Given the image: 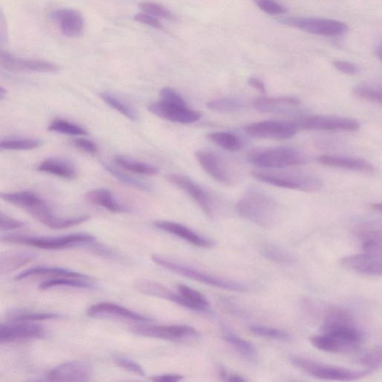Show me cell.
Segmentation results:
<instances>
[{"label": "cell", "mask_w": 382, "mask_h": 382, "mask_svg": "<svg viewBox=\"0 0 382 382\" xmlns=\"http://www.w3.org/2000/svg\"><path fill=\"white\" fill-rule=\"evenodd\" d=\"M0 199L25 210L43 225L54 229L75 227L87 222L91 218L87 215L70 218L58 217L53 212L47 202L32 191H20V192L14 193L0 192Z\"/></svg>", "instance_id": "cell-1"}, {"label": "cell", "mask_w": 382, "mask_h": 382, "mask_svg": "<svg viewBox=\"0 0 382 382\" xmlns=\"http://www.w3.org/2000/svg\"><path fill=\"white\" fill-rule=\"evenodd\" d=\"M236 211L247 222L264 229L275 227L280 215L275 200L258 190H249L239 201Z\"/></svg>", "instance_id": "cell-2"}, {"label": "cell", "mask_w": 382, "mask_h": 382, "mask_svg": "<svg viewBox=\"0 0 382 382\" xmlns=\"http://www.w3.org/2000/svg\"><path fill=\"white\" fill-rule=\"evenodd\" d=\"M322 334L332 337L341 352L357 350L363 342L362 332L356 327L352 316L341 308L328 312L321 327Z\"/></svg>", "instance_id": "cell-3"}, {"label": "cell", "mask_w": 382, "mask_h": 382, "mask_svg": "<svg viewBox=\"0 0 382 382\" xmlns=\"http://www.w3.org/2000/svg\"><path fill=\"white\" fill-rule=\"evenodd\" d=\"M0 241L10 244L31 246L49 251L65 249L84 245L94 244L96 238L85 233L70 234L62 236H26V235H5L0 237Z\"/></svg>", "instance_id": "cell-4"}, {"label": "cell", "mask_w": 382, "mask_h": 382, "mask_svg": "<svg viewBox=\"0 0 382 382\" xmlns=\"http://www.w3.org/2000/svg\"><path fill=\"white\" fill-rule=\"evenodd\" d=\"M152 260L160 267L205 285L234 292L249 291V287L243 283L190 268L158 255H153Z\"/></svg>", "instance_id": "cell-5"}, {"label": "cell", "mask_w": 382, "mask_h": 382, "mask_svg": "<svg viewBox=\"0 0 382 382\" xmlns=\"http://www.w3.org/2000/svg\"><path fill=\"white\" fill-rule=\"evenodd\" d=\"M249 163L261 168H285L307 163L306 157L296 149L272 148L256 149L247 155Z\"/></svg>", "instance_id": "cell-6"}, {"label": "cell", "mask_w": 382, "mask_h": 382, "mask_svg": "<svg viewBox=\"0 0 382 382\" xmlns=\"http://www.w3.org/2000/svg\"><path fill=\"white\" fill-rule=\"evenodd\" d=\"M290 363L297 369L315 378L340 381H351L361 379L372 373L371 371H356L344 367L325 365L300 356H290Z\"/></svg>", "instance_id": "cell-7"}, {"label": "cell", "mask_w": 382, "mask_h": 382, "mask_svg": "<svg viewBox=\"0 0 382 382\" xmlns=\"http://www.w3.org/2000/svg\"><path fill=\"white\" fill-rule=\"evenodd\" d=\"M253 178L275 187L298 190L313 193L322 187V182L315 175L301 173H275L254 172Z\"/></svg>", "instance_id": "cell-8"}, {"label": "cell", "mask_w": 382, "mask_h": 382, "mask_svg": "<svg viewBox=\"0 0 382 382\" xmlns=\"http://www.w3.org/2000/svg\"><path fill=\"white\" fill-rule=\"evenodd\" d=\"M278 22L310 34L324 37L342 36L348 31L344 23L327 18L293 17L280 18Z\"/></svg>", "instance_id": "cell-9"}, {"label": "cell", "mask_w": 382, "mask_h": 382, "mask_svg": "<svg viewBox=\"0 0 382 382\" xmlns=\"http://www.w3.org/2000/svg\"><path fill=\"white\" fill-rule=\"evenodd\" d=\"M298 129L329 131H355L359 129V123L347 117L337 116H307L300 117L295 121Z\"/></svg>", "instance_id": "cell-10"}, {"label": "cell", "mask_w": 382, "mask_h": 382, "mask_svg": "<svg viewBox=\"0 0 382 382\" xmlns=\"http://www.w3.org/2000/svg\"><path fill=\"white\" fill-rule=\"evenodd\" d=\"M246 133L259 139L285 140L295 136L298 128L295 122L283 121H264L249 124Z\"/></svg>", "instance_id": "cell-11"}, {"label": "cell", "mask_w": 382, "mask_h": 382, "mask_svg": "<svg viewBox=\"0 0 382 382\" xmlns=\"http://www.w3.org/2000/svg\"><path fill=\"white\" fill-rule=\"evenodd\" d=\"M148 110L159 119L182 124H192L200 120L202 114L190 109L187 106L170 104L160 100L148 107Z\"/></svg>", "instance_id": "cell-12"}, {"label": "cell", "mask_w": 382, "mask_h": 382, "mask_svg": "<svg viewBox=\"0 0 382 382\" xmlns=\"http://www.w3.org/2000/svg\"><path fill=\"white\" fill-rule=\"evenodd\" d=\"M132 332L153 339L180 341L199 335L193 327L186 325L137 326L131 328Z\"/></svg>", "instance_id": "cell-13"}, {"label": "cell", "mask_w": 382, "mask_h": 382, "mask_svg": "<svg viewBox=\"0 0 382 382\" xmlns=\"http://www.w3.org/2000/svg\"><path fill=\"white\" fill-rule=\"evenodd\" d=\"M43 333V327L33 322L11 320L0 324V344L37 339Z\"/></svg>", "instance_id": "cell-14"}, {"label": "cell", "mask_w": 382, "mask_h": 382, "mask_svg": "<svg viewBox=\"0 0 382 382\" xmlns=\"http://www.w3.org/2000/svg\"><path fill=\"white\" fill-rule=\"evenodd\" d=\"M0 67L13 72H53L58 70L54 63L40 60H31L0 50Z\"/></svg>", "instance_id": "cell-15"}, {"label": "cell", "mask_w": 382, "mask_h": 382, "mask_svg": "<svg viewBox=\"0 0 382 382\" xmlns=\"http://www.w3.org/2000/svg\"><path fill=\"white\" fill-rule=\"evenodd\" d=\"M167 180L195 200L205 214L212 217V204L209 195L192 179L183 174L171 173L167 176Z\"/></svg>", "instance_id": "cell-16"}, {"label": "cell", "mask_w": 382, "mask_h": 382, "mask_svg": "<svg viewBox=\"0 0 382 382\" xmlns=\"http://www.w3.org/2000/svg\"><path fill=\"white\" fill-rule=\"evenodd\" d=\"M341 266L358 274L369 276H381L382 270L381 255L364 252L346 256L341 260Z\"/></svg>", "instance_id": "cell-17"}, {"label": "cell", "mask_w": 382, "mask_h": 382, "mask_svg": "<svg viewBox=\"0 0 382 382\" xmlns=\"http://www.w3.org/2000/svg\"><path fill=\"white\" fill-rule=\"evenodd\" d=\"M91 364L80 360L68 361L58 365L48 373V378L54 381L84 382L91 380Z\"/></svg>", "instance_id": "cell-18"}, {"label": "cell", "mask_w": 382, "mask_h": 382, "mask_svg": "<svg viewBox=\"0 0 382 382\" xmlns=\"http://www.w3.org/2000/svg\"><path fill=\"white\" fill-rule=\"evenodd\" d=\"M195 156L201 168L212 178L219 183L232 184V176L222 158L212 151L204 150L197 151Z\"/></svg>", "instance_id": "cell-19"}, {"label": "cell", "mask_w": 382, "mask_h": 382, "mask_svg": "<svg viewBox=\"0 0 382 382\" xmlns=\"http://www.w3.org/2000/svg\"><path fill=\"white\" fill-rule=\"evenodd\" d=\"M51 18L66 37L77 38L84 31V18L82 14L75 9H63L54 11L51 13Z\"/></svg>", "instance_id": "cell-20"}, {"label": "cell", "mask_w": 382, "mask_h": 382, "mask_svg": "<svg viewBox=\"0 0 382 382\" xmlns=\"http://www.w3.org/2000/svg\"><path fill=\"white\" fill-rule=\"evenodd\" d=\"M302 104V101L297 97H261L256 98L253 106L262 113L288 114L295 111Z\"/></svg>", "instance_id": "cell-21"}, {"label": "cell", "mask_w": 382, "mask_h": 382, "mask_svg": "<svg viewBox=\"0 0 382 382\" xmlns=\"http://www.w3.org/2000/svg\"><path fill=\"white\" fill-rule=\"evenodd\" d=\"M87 315L92 317H111L140 322H148L152 320L150 317L128 310L125 307L108 302L94 304L88 308Z\"/></svg>", "instance_id": "cell-22"}, {"label": "cell", "mask_w": 382, "mask_h": 382, "mask_svg": "<svg viewBox=\"0 0 382 382\" xmlns=\"http://www.w3.org/2000/svg\"><path fill=\"white\" fill-rule=\"evenodd\" d=\"M317 160L321 165L331 168H341L365 173H372L374 171L373 165L370 163L369 161L362 158L337 155H322L318 157Z\"/></svg>", "instance_id": "cell-23"}, {"label": "cell", "mask_w": 382, "mask_h": 382, "mask_svg": "<svg viewBox=\"0 0 382 382\" xmlns=\"http://www.w3.org/2000/svg\"><path fill=\"white\" fill-rule=\"evenodd\" d=\"M154 225L160 230L172 234L199 247L212 248L214 245L211 240L202 237L201 235L180 224L163 220V222H155Z\"/></svg>", "instance_id": "cell-24"}, {"label": "cell", "mask_w": 382, "mask_h": 382, "mask_svg": "<svg viewBox=\"0 0 382 382\" xmlns=\"http://www.w3.org/2000/svg\"><path fill=\"white\" fill-rule=\"evenodd\" d=\"M38 170L65 180H75L77 178V170L70 161L60 158H49L42 161Z\"/></svg>", "instance_id": "cell-25"}, {"label": "cell", "mask_w": 382, "mask_h": 382, "mask_svg": "<svg viewBox=\"0 0 382 382\" xmlns=\"http://www.w3.org/2000/svg\"><path fill=\"white\" fill-rule=\"evenodd\" d=\"M85 199L113 213H126L129 211L125 205L114 198L110 190L106 188H97L88 191L85 195Z\"/></svg>", "instance_id": "cell-26"}, {"label": "cell", "mask_w": 382, "mask_h": 382, "mask_svg": "<svg viewBox=\"0 0 382 382\" xmlns=\"http://www.w3.org/2000/svg\"><path fill=\"white\" fill-rule=\"evenodd\" d=\"M135 288L144 295L164 299L181 306L185 304L178 293L171 291L167 287L149 280H139L135 283Z\"/></svg>", "instance_id": "cell-27"}, {"label": "cell", "mask_w": 382, "mask_h": 382, "mask_svg": "<svg viewBox=\"0 0 382 382\" xmlns=\"http://www.w3.org/2000/svg\"><path fill=\"white\" fill-rule=\"evenodd\" d=\"M50 275L53 278L56 277H68V278H77L83 279H91L89 276L86 275L72 271L65 268H53V267H35L28 268L22 271L16 275V279L17 281L23 280V279L28 278L29 277Z\"/></svg>", "instance_id": "cell-28"}, {"label": "cell", "mask_w": 382, "mask_h": 382, "mask_svg": "<svg viewBox=\"0 0 382 382\" xmlns=\"http://www.w3.org/2000/svg\"><path fill=\"white\" fill-rule=\"evenodd\" d=\"M36 256L24 252H0V275L16 271L32 261Z\"/></svg>", "instance_id": "cell-29"}, {"label": "cell", "mask_w": 382, "mask_h": 382, "mask_svg": "<svg viewBox=\"0 0 382 382\" xmlns=\"http://www.w3.org/2000/svg\"><path fill=\"white\" fill-rule=\"evenodd\" d=\"M224 339L236 351L237 354L249 363H256L258 360V351L255 346L230 332H227Z\"/></svg>", "instance_id": "cell-30"}, {"label": "cell", "mask_w": 382, "mask_h": 382, "mask_svg": "<svg viewBox=\"0 0 382 382\" xmlns=\"http://www.w3.org/2000/svg\"><path fill=\"white\" fill-rule=\"evenodd\" d=\"M178 293L185 302V307L195 311H207L210 304L200 292L185 285H178Z\"/></svg>", "instance_id": "cell-31"}, {"label": "cell", "mask_w": 382, "mask_h": 382, "mask_svg": "<svg viewBox=\"0 0 382 382\" xmlns=\"http://www.w3.org/2000/svg\"><path fill=\"white\" fill-rule=\"evenodd\" d=\"M93 285L90 279H83L68 277H56L49 279L40 283L39 288L41 290H46L57 287H71L79 288H92Z\"/></svg>", "instance_id": "cell-32"}, {"label": "cell", "mask_w": 382, "mask_h": 382, "mask_svg": "<svg viewBox=\"0 0 382 382\" xmlns=\"http://www.w3.org/2000/svg\"><path fill=\"white\" fill-rule=\"evenodd\" d=\"M102 165H104L105 169L117 180H119L129 187L145 191V192H151L153 190L152 186L145 181L134 178V176H131L109 164L102 163Z\"/></svg>", "instance_id": "cell-33"}, {"label": "cell", "mask_w": 382, "mask_h": 382, "mask_svg": "<svg viewBox=\"0 0 382 382\" xmlns=\"http://www.w3.org/2000/svg\"><path fill=\"white\" fill-rule=\"evenodd\" d=\"M208 138L219 148L227 151L236 152L243 148V143L241 139L230 132H213V133L209 134Z\"/></svg>", "instance_id": "cell-34"}, {"label": "cell", "mask_w": 382, "mask_h": 382, "mask_svg": "<svg viewBox=\"0 0 382 382\" xmlns=\"http://www.w3.org/2000/svg\"><path fill=\"white\" fill-rule=\"evenodd\" d=\"M207 107L217 113L233 114L242 111L245 108V104L237 98H219L209 101Z\"/></svg>", "instance_id": "cell-35"}, {"label": "cell", "mask_w": 382, "mask_h": 382, "mask_svg": "<svg viewBox=\"0 0 382 382\" xmlns=\"http://www.w3.org/2000/svg\"><path fill=\"white\" fill-rule=\"evenodd\" d=\"M41 140L28 138H7L0 141V150L31 151L40 148Z\"/></svg>", "instance_id": "cell-36"}, {"label": "cell", "mask_w": 382, "mask_h": 382, "mask_svg": "<svg viewBox=\"0 0 382 382\" xmlns=\"http://www.w3.org/2000/svg\"><path fill=\"white\" fill-rule=\"evenodd\" d=\"M114 160L120 168L132 173L146 175H155L158 173V169L154 166L123 156H116Z\"/></svg>", "instance_id": "cell-37"}, {"label": "cell", "mask_w": 382, "mask_h": 382, "mask_svg": "<svg viewBox=\"0 0 382 382\" xmlns=\"http://www.w3.org/2000/svg\"><path fill=\"white\" fill-rule=\"evenodd\" d=\"M99 97L101 99L104 100L108 106L124 115L126 119L133 122L138 120V115L137 112L113 94L109 93H102L99 95Z\"/></svg>", "instance_id": "cell-38"}, {"label": "cell", "mask_w": 382, "mask_h": 382, "mask_svg": "<svg viewBox=\"0 0 382 382\" xmlns=\"http://www.w3.org/2000/svg\"><path fill=\"white\" fill-rule=\"evenodd\" d=\"M354 93L358 97L364 100L381 104L382 96L381 88L369 83H360L354 88Z\"/></svg>", "instance_id": "cell-39"}, {"label": "cell", "mask_w": 382, "mask_h": 382, "mask_svg": "<svg viewBox=\"0 0 382 382\" xmlns=\"http://www.w3.org/2000/svg\"><path fill=\"white\" fill-rule=\"evenodd\" d=\"M48 129L67 136H88V132L82 127L62 119L55 120L49 126Z\"/></svg>", "instance_id": "cell-40"}, {"label": "cell", "mask_w": 382, "mask_h": 382, "mask_svg": "<svg viewBox=\"0 0 382 382\" xmlns=\"http://www.w3.org/2000/svg\"><path fill=\"white\" fill-rule=\"evenodd\" d=\"M249 329L256 335L273 340L290 342L292 339L290 334L288 332L270 327L252 325L249 327Z\"/></svg>", "instance_id": "cell-41"}, {"label": "cell", "mask_w": 382, "mask_h": 382, "mask_svg": "<svg viewBox=\"0 0 382 382\" xmlns=\"http://www.w3.org/2000/svg\"><path fill=\"white\" fill-rule=\"evenodd\" d=\"M263 257L280 263H288L293 261V256L285 249L273 244L263 246L261 249Z\"/></svg>", "instance_id": "cell-42"}, {"label": "cell", "mask_w": 382, "mask_h": 382, "mask_svg": "<svg viewBox=\"0 0 382 382\" xmlns=\"http://www.w3.org/2000/svg\"><path fill=\"white\" fill-rule=\"evenodd\" d=\"M142 12L150 14L155 18H163L168 21L175 19L173 13L163 5L153 2H141L138 5Z\"/></svg>", "instance_id": "cell-43"}, {"label": "cell", "mask_w": 382, "mask_h": 382, "mask_svg": "<svg viewBox=\"0 0 382 382\" xmlns=\"http://www.w3.org/2000/svg\"><path fill=\"white\" fill-rule=\"evenodd\" d=\"M310 342L312 345L317 349L330 354H340L339 346H337L335 342L327 334H321L320 335H316L310 339Z\"/></svg>", "instance_id": "cell-44"}, {"label": "cell", "mask_w": 382, "mask_h": 382, "mask_svg": "<svg viewBox=\"0 0 382 382\" xmlns=\"http://www.w3.org/2000/svg\"><path fill=\"white\" fill-rule=\"evenodd\" d=\"M360 363L366 367V370L372 373L378 371L381 366V349L376 347L369 352H367L360 359Z\"/></svg>", "instance_id": "cell-45"}, {"label": "cell", "mask_w": 382, "mask_h": 382, "mask_svg": "<svg viewBox=\"0 0 382 382\" xmlns=\"http://www.w3.org/2000/svg\"><path fill=\"white\" fill-rule=\"evenodd\" d=\"M113 360L114 363L117 366L121 367L122 369L139 376L143 377L146 376V372L143 367L133 360L121 356H113Z\"/></svg>", "instance_id": "cell-46"}, {"label": "cell", "mask_w": 382, "mask_h": 382, "mask_svg": "<svg viewBox=\"0 0 382 382\" xmlns=\"http://www.w3.org/2000/svg\"><path fill=\"white\" fill-rule=\"evenodd\" d=\"M256 5L264 13L279 16L287 12V9L276 0H253Z\"/></svg>", "instance_id": "cell-47"}, {"label": "cell", "mask_w": 382, "mask_h": 382, "mask_svg": "<svg viewBox=\"0 0 382 382\" xmlns=\"http://www.w3.org/2000/svg\"><path fill=\"white\" fill-rule=\"evenodd\" d=\"M58 315L53 313H40V312H21L13 314L11 316V320L25 321V322H38L58 318Z\"/></svg>", "instance_id": "cell-48"}, {"label": "cell", "mask_w": 382, "mask_h": 382, "mask_svg": "<svg viewBox=\"0 0 382 382\" xmlns=\"http://www.w3.org/2000/svg\"><path fill=\"white\" fill-rule=\"evenodd\" d=\"M161 100L170 102V104L187 106L183 97L173 88L165 87L160 92Z\"/></svg>", "instance_id": "cell-49"}, {"label": "cell", "mask_w": 382, "mask_h": 382, "mask_svg": "<svg viewBox=\"0 0 382 382\" xmlns=\"http://www.w3.org/2000/svg\"><path fill=\"white\" fill-rule=\"evenodd\" d=\"M24 223L0 212V230L11 231L23 227Z\"/></svg>", "instance_id": "cell-50"}, {"label": "cell", "mask_w": 382, "mask_h": 382, "mask_svg": "<svg viewBox=\"0 0 382 382\" xmlns=\"http://www.w3.org/2000/svg\"><path fill=\"white\" fill-rule=\"evenodd\" d=\"M134 18L136 21L140 23H143L157 29L163 28V24H161V23L156 18L150 16L148 13L140 12L136 14Z\"/></svg>", "instance_id": "cell-51"}, {"label": "cell", "mask_w": 382, "mask_h": 382, "mask_svg": "<svg viewBox=\"0 0 382 382\" xmlns=\"http://www.w3.org/2000/svg\"><path fill=\"white\" fill-rule=\"evenodd\" d=\"M72 144L75 145L77 148L87 153L94 154L98 151L97 144L90 140L78 138L73 140Z\"/></svg>", "instance_id": "cell-52"}, {"label": "cell", "mask_w": 382, "mask_h": 382, "mask_svg": "<svg viewBox=\"0 0 382 382\" xmlns=\"http://www.w3.org/2000/svg\"><path fill=\"white\" fill-rule=\"evenodd\" d=\"M334 67L347 75H355L359 72V67L356 65L346 61H335Z\"/></svg>", "instance_id": "cell-53"}, {"label": "cell", "mask_w": 382, "mask_h": 382, "mask_svg": "<svg viewBox=\"0 0 382 382\" xmlns=\"http://www.w3.org/2000/svg\"><path fill=\"white\" fill-rule=\"evenodd\" d=\"M9 40V28L4 12L0 7V44H6Z\"/></svg>", "instance_id": "cell-54"}, {"label": "cell", "mask_w": 382, "mask_h": 382, "mask_svg": "<svg viewBox=\"0 0 382 382\" xmlns=\"http://www.w3.org/2000/svg\"><path fill=\"white\" fill-rule=\"evenodd\" d=\"M183 379V376L179 374H164L155 376L151 378L156 382H178Z\"/></svg>", "instance_id": "cell-55"}, {"label": "cell", "mask_w": 382, "mask_h": 382, "mask_svg": "<svg viewBox=\"0 0 382 382\" xmlns=\"http://www.w3.org/2000/svg\"><path fill=\"white\" fill-rule=\"evenodd\" d=\"M247 82L249 86H251L252 87L254 88V89L257 90L261 94H267L266 86L261 80L256 77H251V78H249Z\"/></svg>", "instance_id": "cell-56"}, {"label": "cell", "mask_w": 382, "mask_h": 382, "mask_svg": "<svg viewBox=\"0 0 382 382\" xmlns=\"http://www.w3.org/2000/svg\"><path fill=\"white\" fill-rule=\"evenodd\" d=\"M223 380L227 381H238V382H244L246 381L244 378H243L241 376H239L236 374H229L228 372L226 373Z\"/></svg>", "instance_id": "cell-57"}, {"label": "cell", "mask_w": 382, "mask_h": 382, "mask_svg": "<svg viewBox=\"0 0 382 382\" xmlns=\"http://www.w3.org/2000/svg\"><path fill=\"white\" fill-rule=\"evenodd\" d=\"M382 205L381 203H373L370 204V209L378 213H381Z\"/></svg>", "instance_id": "cell-58"}, {"label": "cell", "mask_w": 382, "mask_h": 382, "mask_svg": "<svg viewBox=\"0 0 382 382\" xmlns=\"http://www.w3.org/2000/svg\"><path fill=\"white\" fill-rule=\"evenodd\" d=\"M375 54L378 57V60H381V44L379 43L375 48Z\"/></svg>", "instance_id": "cell-59"}, {"label": "cell", "mask_w": 382, "mask_h": 382, "mask_svg": "<svg viewBox=\"0 0 382 382\" xmlns=\"http://www.w3.org/2000/svg\"><path fill=\"white\" fill-rule=\"evenodd\" d=\"M6 94V90L4 87L0 85V95L4 96Z\"/></svg>", "instance_id": "cell-60"}, {"label": "cell", "mask_w": 382, "mask_h": 382, "mask_svg": "<svg viewBox=\"0 0 382 382\" xmlns=\"http://www.w3.org/2000/svg\"><path fill=\"white\" fill-rule=\"evenodd\" d=\"M4 96H3V95H0V99H4Z\"/></svg>", "instance_id": "cell-61"}, {"label": "cell", "mask_w": 382, "mask_h": 382, "mask_svg": "<svg viewBox=\"0 0 382 382\" xmlns=\"http://www.w3.org/2000/svg\"><path fill=\"white\" fill-rule=\"evenodd\" d=\"M0 151H1V150H0Z\"/></svg>", "instance_id": "cell-62"}]
</instances>
